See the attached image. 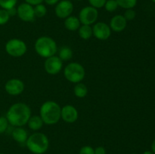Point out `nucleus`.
Instances as JSON below:
<instances>
[{
    "instance_id": "ddd939ff",
    "label": "nucleus",
    "mask_w": 155,
    "mask_h": 154,
    "mask_svg": "<svg viewBox=\"0 0 155 154\" xmlns=\"http://www.w3.org/2000/svg\"><path fill=\"white\" fill-rule=\"evenodd\" d=\"M79 117V113L77 109L74 106L67 104L61 107V119L67 123H74L77 121Z\"/></svg>"
},
{
    "instance_id": "4c0bfd02",
    "label": "nucleus",
    "mask_w": 155,
    "mask_h": 154,
    "mask_svg": "<svg viewBox=\"0 0 155 154\" xmlns=\"http://www.w3.org/2000/svg\"><path fill=\"white\" fill-rule=\"evenodd\" d=\"M77 1H83V0H77Z\"/></svg>"
},
{
    "instance_id": "58836bf2",
    "label": "nucleus",
    "mask_w": 155,
    "mask_h": 154,
    "mask_svg": "<svg viewBox=\"0 0 155 154\" xmlns=\"http://www.w3.org/2000/svg\"><path fill=\"white\" fill-rule=\"evenodd\" d=\"M0 154H5V153H2V152H0Z\"/></svg>"
},
{
    "instance_id": "bb28decb",
    "label": "nucleus",
    "mask_w": 155,
    "mask_h": 154,
    "mask_svg": "<svg viewBox=\"0 0 155 154\" xmlns=\"http://www.w3.org/2000/svg\"><path fill=\"white\" fill-rule=\"evenodd\" d=\"M136 16V13L133 8L130 9H126V11L124 12V17L125 18V19L127 20V21H133L135 19Z\"/></svg>"
},
{
    "instance_id": "2f4dec72",
    "label": "nucleus",
    "mask_w": 155,
    "mask_h": 154,
    "mask_svg": "<svg viewBox=\"0 0 155 154\" xmlns=\"http://www.w3.org/2000/svg\"><path fill=\"white\" fill-rule=\"evenodd\" d=\"M7 11H8V12L10 17H13V16H15V15L17 14V8L15 7L12 8L8 9V10H7Z\"/></svg>"
},
{
    "instance_id": "393cba45",
    "label": "nucleus",
    "mask_w": 155,
    "mask_h": 154,
    "mask_svg": "<svg viewBox=\"0 0 155 154\" xmlns=\"http://www.w3.org/2000/svg\"><path fill=\"white\" fill-rule=\"evenodd\" d=\"M10 18L11 17L7 10L3 8L0 9V26L5 25V24H7Z\"/></svg>"
},
{
    "instance_id": "a211bd4d",
    "label": "nucleus",
    "mask_w": 155,
    "mask_h": 154,
    "mask_svg": "<svg viewBox=\"0 0 155 154\" xmlns=\"http://www.w3.org/2000/svg\"><path fill=\"white\" fill-rule=\"evenodd\" d=\"M58 57L62 61H68L73 57L72 49L68 46H62L60 49L58 51Z\"/></svg>"
},
{
    "instance_id": "20e7f679",
    "label": "nucleus",
    "mask_w": 155,
    "mask_h": 154,
    "mask_svg": "<svg viewBox=\"0 0 155 154\" xmlns=\"http://www.w3.org/2000/svg\"><path fill=\"white\" fill-rule=\"evenodd\" d=\"M34 49L38 55L45 59L55 55L58 51L55 41L52 38L45 36H40L36 39Z\"/></svg>"
},
{
    "instance_id": "1a4fd4ad",
    "label": "nucleus",
    "mask_w": 155,
    "mask_h": 154,
    "mask_svg": "<svg viewBox=\"0 0 155 154\" xmlns=\"http://www.w3.org/2000/svg\"><path fill=\"white\" fill-rule=\"evenodd\" d=\"M111 30L107 24L104 22H97L92 27V34L97 39L105 41L110 38Z\"/></svg>"
},
{
    "instance_id": "f03ea898",
    "label": "nucleus",
    "mask_w": 155,
    "mask_h": 154,
    "mask_svg": "<svg viewBox=\"0 0 155 154\" xmlns=\"http://www.w3.org/2000/svg\"><path fill=\"white\" fill-rule=\"evenodd\" d=\"M61 107L56 101H47L41 105L39 116L45 125H55L61 119Z\"/></svg>"
},
{
    "instance_id": "cd10ccee",
    "label": "nucleus",
    "mask_w": 155,
    "mask_h": 154,
    "mask_svg": "<svg viewBox=\"0 0 155 154\" xmlns=\"http://www.w3.org/2000/svg\"><path fill=\"white\" fill-rule=\"evenodd\" d=\"M106 1L107 0H89V4L91 5L90 6L95 8L96 9L104 7Z\"/></svg>"
},
{
    "instance_id": "6e6552de",
    "label": "nucleus",
    "mask_w": 155,
    "mask_h": 154,
    "mask_svg": "<svg viewBox=\"0 0 155 154\" xmlns=\"http://www.w3.org/2000/svg\"><path fill=\"white\" fill-rule=\"evenodd\" d=\"M63 68V61L58 56H51L45 59L44 62V69L49 75H57Z\"/></svg>"
},
{
    "instance_id": "9b49d317",
    "label": "nucleus",
    "mask_w": 155,
    "mask_h": 154,
    "mask_svg": "<svg viewBox=\"0 0 155 154\" xmlns=\"http://www.w3.org/2000/svg\"><path fill=\"white\" fill-rule=\"evenodd\" d=\"M17 15L24 22H32L35 19L33 6L24 2L18 5L17 8Z\"/></svg>"
},
{
    "instance_id": "c9c22d12",
    "label": "nucleus",
    "mask_w": 155,
    "mask_h": 154,
    "mask_svg": "<svg viewBox=\"0 0 155 154\" xmlns=\"http://www.w3.org/2000/svg\"><path fill=\"white\" fill-rule=\"evenodd\" d=\"M151 1H152L153 2H154V3H155V0H151Z\"/></svg>"
},
{
    "instance_id": "6ab92c4d",
    "label": "nucleus",
    "mask_w": 155,
    "mask_h": 154,
    "mask_svg": "<svg viewBox=\"0 0 155 154\" xmlns=\"http://www.w3.org/2000/svg\"><path fill=\"white\" fill-rule=\"evenodd\" d=\"M78 34L82 39L88 40L90 39L92 34V27L89 25H82L78 29Z\"/></svg>"
},
{
    "instance_id": "4468645a",
    "label": "nucleus",
    "mask_w": 155,
    "mask_h": 154,
    "mask_svg": "<svg viewBox=\"0 0 155 154\" xmlns=\"http://www.w3.org/2000/svg\"><path fill=\"white\" fill-rule=\"evenodd\" d=\"M127 26V21L124 17V15L117 14L114 16L110 19V27L111 31L115 32V33H120L123 32L126 29Z\"/></svg>"
},
{
    "instance_id": "7c9ffc66",
    "label": "nucleus",
    "mask_w": 155,
    "mask_h": 154,
    "mask_svg": "<svg viewBox=\"0 0 155 154\" xmlns=\"http://www.w3.org/2000/svg\"><path fill=\"white\" fill-rule=\"evenodd\" d=\"M26 3L31 5L32 6H35L36 5L42 4L44 0H24Z\"/></svg>"
},
{
    "instance_id": "5701e85b",
    "label": "nucleus",
    "mask_w": 155,
    "mask_h": 154,
    "mask_svg": "<svg viewBox=\"0 0 155 154\" xmlns=\"http://www.w3.org/2000/svg\"><path fill=\"white\" fill-rule=\"evenodd\" d=\"M18 0H0V7L5 10L12 8L16 6Z\"/></svg>"
},
{
    "instance_id": "c85d7f7f",
    "label": "nucleus",
    "mask_w": 155,
    "mask_h": 154,
    "mask_svg": "<svg viewBox=\"0 0 155 154\" xmlns=\"http://www.w3.org/2000/svg\"><path fill=\"white\" fill-rule=\"evenodd\" d=\"M79 154H95L94 152V148L91 146H83L80 148Z\"/></svg>"
},
{
    "instance_id": "72a5a7b5",
    "label": "nucleus",
    "mask_w": 155,
    "mask_h": 154,
    "mask_svg": "<svg viewBox=\"0 0 155 154\" xmlns=\"http://www.w3.org/2000/svg\"><path fill=\"white\" fill-rule=\"evenodd\" d=\"M151 151H152V152H154V153L155 154V139H154V140H153L152 143H151Z\"/></svg>"
},
{
    "instance_id": "2eb2a0df",
    "label": "nucleus",
    "mask_w": 155,
    "mask_h": 154,
    "mask_svg": "<svg viewBox=\"0 0 155 154\" xmlns=\"http://www.w3.org/2000/svg\"><path fill=\"white\" fill-rule=\"evenodd\" d=\"M12 137L19 143H25L28 138V133L23 127H15L12 132Z\"/></svg>"
},
{
    "instance_id": "f704fd0d",
    "label": "nucleus",
    "mask_w": 155,
    "mask_h": 154,
    "mask_svg": "<svg viewBox=\"0 0 155 154\" xmlns=\"http://www.w3.org/2000/svg\"><path fill=\"white\" fill-rule=\"evenodd\" d=\"M142 154H154V152H152V151H150V150H146V151H145V152H143V153Z\"/></svg>"
},
{
    "instance_id": "473e14b6",
    "label": "nucleus",
    "mask_w": 155,
    "mask_h": 154,
    "mask_svg": "<svg viewBox=\"0 0 155 154\" xmlns=\"http://www.w3.org/2000/svg\"><path fill=\"white\" fill-rule=\"evenodd\" d=\"M44 2L48 5H54L58 3L59 0H44Z\"/></svg>"
},
{
    "instance_id": "9d476101",
    "label": "nucleus",
    "mask_w": 155,
    "mask_h": 154,
    "mask_svg": "<svg viewBox=\"0 0 155 154\" xmlns=\"http://www.w3.org/2000/svg\"><path fill=\"white\" fill-rule=\"evenodd\" d=\"M24 83L19 79H11L5 84V90L12 96H18L22 94L24 91Z\"/></svg>"
},
{
    "instance_id": "b1692460",
    "label": "nucleus",
    "mask_w": 155,
    "mask_h": 154,
    "mask_svg": "<svg viewBox=\"0 0 155 154\" xmlns=\"http://www.w3.org/2000/svg\"><path fill=\"white\" fill-rule=\"evenodd\" d=\"M104 7L107 11L114 12L117 9L119 6H118V4L116 2V0H107Z\"/></svg>"
},
{
    "instance_id": "f8f14e48",
    "label": "nucleus",
    "mask_w": 155,
    "mask_h": 154,
    "mask_svg": "<svg viewBox=\"0 0 155 154\" xmlns=\"http://www.w3.org/2000/svg\"><path fill=\"white\" fill-rule=\"evenodd\" d=\"M74 11V5L69 0L58 2L54 8L55 15L61 19H65L71 16Z\"/></svg>"
},
{
    "instance_id": "c756f323",
    "label": "nucleus",
    "mask_w": 155,
    "mask_h": 154,
    "mask_svg": "<svg viewBox=\"0 0 155 154\" xmlns=\"http://www.w3.org/2000/svg\"><path fill=\"white\" fill-rule=\"evenodd\" d=\"M94 152H95V154H106V149L104 146H98L97 147H95L94 149Z\"/></svg>"
},
{
    "instance_id": "aec40b11",
    "label": "nucleus",
    "mask_w": 155,
    "mask_h": 154,
    "mask_svg": "<svg viewBox=\"0 0 155 154\" xmlns=\"http://www.w3.org/2000/svg\"><path fill=\"white\" fill-rule=\"evenodd\" d=\"M88 88L83 83L80 82L75 85L74 88V93L77 98H83L88 95Z\"/></svg>"
},
{
    "instance_id": "dca6fc26",
    "label": "nucleus",
    "mask_w": 155,
    "mask_h": 154,
    "mask_svg": "<svg viewBox=\"0 0 155 154\" xmlns=\"http://www.w3.org/2000/svg\"><path fill=\"white\" fill-rule=\"evenodd\" d=\"M80 21L79 18L76 16H69L64 19V27L68 30L74 32L78 30L80 27Z\"/></svg>"
},
{
    "instance_id": "f257e3e1",
    "label": "nucleus",
    "mask_w": 155,
    "mask_h": 154,
    "mask_svg": "<svg viewBox=\"0 0 155 154\" xmlns=\"http://www.w3.org/2000/svg\"><path fill=\"white\" fill-rule=\"evenodd\" d=\"M31 116L30 107L24 103H16L11 106L6 113L9 125L14 127H23L27 125Z\"/></svg>"
},
{
    "instance_id": "a878e982",
    "label": "nucleus",
    "mask_w": 155,
    "mask_h": 154,
    "mask_svg": "<svg viewBox=\"0 0 155 154\" xmlns=\"http://www.w3.org/2000/svg\"><path fill=\"white\" fill-rule=\"evenodd\" d=\"M8 121L5 116H0V134H3L6 131L8 127Z\"/></svg>"
},
{
    "instance_id": "39448f33",
    "label": "nucleus",
    "mask_w": 155,
    "mask_h": 154,
    "mask_svg": "<svg viewBox=\"0 0 155 154\" xmlns=\"http://www.w3.org/2000/svg\"><path fill=\"white\" fill-rule=\"evenodd\" d=\"M64 75L68 82L77 84L84 79L86 70L81 63L71 62L65 66L64 69Z\"/></svg>"
},
{
    "instance_id": "0eeeda50",
    "label": "nucleus",
    "mask_w": 155,
    "mask_h": 154,
    "mask_svg": "<svg viewBox=\"0 0 155 154\" xmlns=\"http://www.w3.org/2000/svg\"><path fill=\"white\" fill-rule=\"evenodd\" d=\"M98 18V11L95 8L86 6L80 10L79 20L83 25H92L96 22Z\"/></svg>"
},
{
    "instance_id": "423d86ee",
    "label": "nucleus",
    "mask_w": 155,
    "mask_h": 154,
    "mask_svg": "<svg viewBox=\"0 0 155 154\" xmlns=\"http://www.w3.org/2000/svg\"><path fill=\"white\" fill-rule=\"evenodd\" d=\"M6 53L14 57H20L24 56L27 51L25 42L20 39H11L6 42L5 46Z\"/></svg>"
},
{
    "instance_id": "7ed1b4c3",
    "label": "nucleus",
    "mask_w": 155,
    "mask_h": 154,
    "mask_svg": "<svg viewBox=\"0 0 155 154\" xmlns=\"http://www.w3.org/2000/svg\"><path fill=\"white\" fill-rule=\"evenodd\" d=\"M25 144L32 153L44 154L49 147V140L43 133L35 132L29 136Z\"/></svg>"
},
{
    "instance_id": "4be33fe9",
    "label": "nucleus",
    "mask_w": 155,
    "mask_h": 154,
    "mask_svg": "<svg viewBox=\"0 0 155 154\" xmlns=\"http://www.w3.org/2000/svg\"><path fill=\"white\" fill-rule=\"evenodd\" d=\"M118 6L124 9L133 8L137 4V0H116Z\"/></svg>"
},
{
    "instance_id": "f3484780",
    "label": "nucleus",
    "mask_w": 155,
    "mask_h": 154,
    "mask_svg": "<svg viewBox=\"0 0 155 154\" xmlns=\"http://www.w3.org/2000/svg\"><path fill=\"white\" fill-rule=\"evenodd\" d=\"M43 124L44 122L42 119H41L40 116H31L28 122H27V125H28L30 130L36 131L42 128Z\"/></svg>"
},
{
    "instance_id": "412c9836",
    "label": "nucleus",
    "mask_w": 155,
    "mask_h": 154,
    "mask_svg": "<svg viewBox=\"0 0 155 154\" xmlns=\"http://www.w3.org/2000/svg\"><path fill=\"white\" fill-rule=\"evenodd\" d=\"M33 10H34L35 17L36 18H43L47 14V8L43 4H39L35 5L33 7Z\"/></svg>"
},
{
    "instance_id": "e433bc0d",
    "label": "nucleus",
    "mask_w": 155,
    "mask_h": 154,
    "mask_svg": "<svg viewBox=\"0 0 155 154\" xmlns=\"http://www.w3.org/2000/svg\"><path fill=\"white\" fill-rule=\"evenodd\" d=\"M131 154H137V153H136V152H133V153H131Z\"/></svg>"
}]
</instances>
